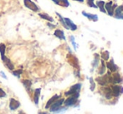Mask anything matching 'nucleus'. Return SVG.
Wrapping results in <instances>:
<instances>
[{
	"mask_svg": "<svg viewBox=\"0 0 123 114\" xmlns=\"http://www.w3.org/2000/svg\"><path fill=\"white\" fill-rule=\"evenodd\" d=\"M79 97H80V93H75V94L70 95V96L68 97L67 99H65V101H64V105H65L66 108L74 106V105L77 103Z\"/></svg>",
	"mask_w": 123,
	"mask_h": 114,
	"instance_id": "obj_1",
	"label": "nucleus"
},
{
	"mask_svg": "<svg viewBox=\"0 0 123 114\" xmlns=\"http://www.w3.org/2000/svg\"><path fill=\"white\" fill-rule=\"evenodd\" d=\"M81 87H82V84H81L80 82H78V83L71 86L70 88V90L65 92V95L67 97H69V96H70V95L75 94V93H80V89H81Z\"/></svg>",
	"mask_w": 123,
	"mask_h": 114,
	"instance_id": "obj_2",
	"label": "nucleus"
},
{
	"mask_svg": "<svg viewBox=\"0 0 123 114\" xmlns=\"http://www.w3.org/2000/svg\"><path fill=\"white\" fill-rule=\"evenodd\" d=\"M64 101H65V98H59L54 103H52L49 107V111L55 113L56 111H58L60 108L62 107V105L64 104Z\"/></svg>",
	"mask_w": 123,
	"mask_h": 114,
	"instance_id": "obj_3",
	"label": "nucleus"
},
{
	"mask_svg": "<svg viewBox=\"0 0 123 114\" xmlns=\"http://www.w3.org/2000/svg\"><path fill=\"white\" fill-rule=\"evenodd\" d=\"M111 89L112 96L115 98H118L121 94L123 93V87L119 84H112L111 86Z\"/></svg>",
	"mask_w": 123,
	"mask_h": 114,
	"instance_id": "obj_4",
	"label": "nucleus"
},
{
	"mask_svg": "<svg viewBox=\"0 0 123 114\" xmlns=\"http://www.w3.org/2000/svg\"><path fill=\"white\" fill-rule=\"evenodd\" d=\"M117 7V4H113L111 1L110 2H107V3H105V9L106 11V13L111 17H113V14H114V10L115 8Z\"/></svg>",
	"mask_w": 123,
	"mask_h": 114,
	"instance_id": "obj_5",
	"label": "nucleus"
},
{
	"mask_svg": "<svg viewBox=\"0 0 123 114\" xmlns=\"http://www.w3.org/2000/svg\"><path fill=\"white\" fill-rule=\"evenodd\" d=\"M24 3L26 8H28L29 9H30L33 12H39V8L34 2L31 1V0H24Z\"/></svg>",
	"mask_w": 123,
	"mask_h": 114,
	"instance_id": "obj_6",
	"label": "nucleus"
},
{
	"mask_svg": "<svg viewBox=\"0 0 123 114\" xmlns=\"http://www.w3.org/2000/svg\"><path fill=\"white\" fill-rule=\"evenodd\" d=\"M100 92L103 94V96L105 97V99L107 100H111L112 98V92H111V87H107V86H104L101 89H100Z\"/></svg>",
	"mask_w": 123,
	"mask_h": 114,
	"instance_id": "obj_7",
	"label": "nucleus"
},
{
	"mask_svg": "<svg viewBox=\"0 0 123 114\" xmlns=\"http://www.w3.org/2000/svg\"><path fill=\"white\" fill-rule=\"evenodd\" d=\"M123 82V77L121 76L119 72H114L113 75H111V84H121Z\"/></svg>",
	"mask_w": 123,
	"mask_h": 114,
	"instance_id": "obj_8",
	"label": "nucleus"
},
{
	"mask_svg": "<svg viewBox=\"0 0 123 114\" xmlns=\"http://www.w3.org/2000/svg\"><path fill=\"white\" fill-rule=\"evenodd\" d=\"M113 17L117 19H123V5L117 6L115 8Z\"/></svg>",
	"mask_w": 123,
	"mask_h": 114,
	"instance_id": "obj_9",
	"label": "nucleus"
},
{
	"mask_svg": "<svg viewBox=\"0 0 123 114\" xmlns=\"http://www.w3.org/2000/svg\"><path fill=\"white\" fill-rule=\"evenodd\" d=\"M67 58H68V61L70 63V64L71 65L72 67H74V68L79 69V61H78L77 58L75 56H73L72 54H70L67 56Z\"/></svg>",
	"mask_w": 123,
	"mask_h": 114,
	"instance_id": "obj_10",
	"label": "nucleus"
},
{
	"mask_svg": "<svg viewBox=\"0 0 123 114\" xmlns=\"http://www.w3.org/2000/svg\"><path fill=\"white\" fill-rule=\"evenodd\" d=\"M105 65H106V68H108V70L110 71L111 73L112 72H116L118 71V67H117V65L115 63L113 58H111L110 61L107 62Z\"/></svg>",
	"mask_w": 123,
	"mask_h": 114,
	"instance_id": "obj_11",
	"label": "nucleus"
},
{
	"mask_svg": "<svg viewBox=\"0 0 123 114\" xmlns=\"http://www.w3.org/2000/svg\"><path fill=\"white\" fill-rule=\"evenodd\" d=\"M20 107V103L18 100L14 99V98H11L10 99V103H9V108L11 110H16L18 109Z\"/></svg>",
	"mask_w": 123,
	"mask_h": 114,
	"instance_id": "obj_12",
	"label": "nucleus"
},
{
	"mask_svg": "<svg viewBox=\"0 0 123 114\" xmlns=\"http://www.w3.org/2000/svg\"><path fill=\"white\" fill-rule=\"evenodd\" d=\"M64 19H65V23H66V25L68 26V27H69V29H70L71 31H75V30H77V25H75L73 22L71 21V20L70 19V18H64Z\"/></svg>",
	"mask_w": 123,
	"mask_h": 114,
	"instance_id": "obj_13",
	"label": "nucleus"
},
{
	"mask_svg": "<svg viewBox=\"0 0 123 114\" xmlns=\"http://www.w3.org/2000/svg\"><path fill=\"white\" fill-rule=\"evenodd\" d=\"M97 68H98L97 72L100 76L104 75L105 73V72H106V65H105V61L103 59H101V61H100V67H98Z\"/></svg>",
	"mask_w": 123,
	"mask_h": 114,
	"instance_id": "obj_14",
	"label": "nucleus"
},
{
	"mask_svg": "<svg viewBox=\"0 0 123 114\" xmlns=\"http://www.w3.org/2000/svg\"><path fill=\"white\" fill-rule=\"evenodd\" d=\"M81 13H82L83 16H85L86 18H87L89 20H91V21H93V22H97L98 21V16L96 14L88 13H86L85 11H83Z\"/></svg>",
	"mask_w": 123,
	"mask_h": 114,
	"instance_id": "obj_15",
	"label": "nucleus"
},
{
	"mask_svg": "<svg viewBox=\"0 0 123 114\" xmlns=\"http://www.w3.org/2000/svg\"><path fill=\"white\" fill-rule=\"evenodd\" d=\"M2 60H3V62L4 63V65L6 66V68H8L9 70H12V71L13 70V68H14V65H13V63L10 61L9 58H8L7 57H5V58Z\"/></svg>",
	"mask_w": 123,
	"mask_h": 114,
	"instance_id": "obj_16",
	"label": "nucleus"
},
{
	"mask_svg": "<svg viewBox=\"0 0 123 114\" xmlns=\"http://www.w3.org/2000/svg\"><path fill=\"white\" fill-rule=\"evenodd\" d=\"M100 56L98 54V53H95L94 54V59L92 61V67L94 68H97L99 67V63H100Z\"/></svg>",
	"mask_w": 123,
	"mask_h": 114,
	"instance_id": "obj_17",
	"label": "nucleus"
},
{
	"mask_svg": "<svg viewBox=\"0 0 123 114\" xmlns=\"http://www.w3.org/2000/svg\"><path fill=\"white\" fill-rule=\"evenodd\" d=\"M54 35L55 36L56 38H58L59 39H61V40H65V33L62 30L60 29H56L54 33Z\"/></svg>",
	"mask_w": 123,
	"mask_h": 114,
	"instance_id": "obj_18",
	"label": "nucleus"
},
{
	"mask_svg": "<svg viewBox=\"0 0 123 114\" xmlns=\"http://www.w3.org/2000/svg\"><path fill=\"white\" fill-rule=\"evenodd\" d=\"M60 95H57V94H55V96H53L49 100V101L47 102V103H46V105H45V109H48V108H49V107H50V105L52 104V103H54L55 101H56L57 99H59V98H60Z\"/></svg>",
	"mask_w": 123,
	"mask_h": 114,
	"instance_id": "obj_19",
	"label": "nucleus"
},
{
	"mask_svg": "<svg viewBox=\"0 0 123 114\" xmlns=\"http://www.w3.org/2000/svg\"><path fill=\"white\" fill-rule=\"evenodd\" d=\"M105 1H102V0H99V1L96 2V6H97V8L100 9V11L101 12V13H106V11H105Z\"/></svg>",
	"mask_w": 123,
	"mask_h": 114,
	"instance_id": "obj_20",
	"label": "nucleus"
},
{
	"mask_svg": "<svg viewBox=\"0 0 123 114\" xmlns=\"http://www.w3.org/2000/svg\"><path fill=\"white\" fill-rule=\"evenodd\" d=\"M40 88H37L34 90V102L36 105L39 104V95H40Z\"/></svg>",
	"mask_w": 123,
	"mask_h": 114,
	"instance_id": "obj_21",
	"label": "nucleus"
},
{
	"mask_svg": "<svg viewBox=\"0 0 123 114\" xmlns=\"http://www.w3.org/2000/svg\"><path fill=\"white\" fill-rule=\"evenodd\" d=\"M39 16L41 18L44 20H47V21L50 22V23H53L54 22V18L52 17H50L49 15L46 14V13H39Z\"/></svg>",
	"mask_w": 123,
	"mask_h": 114,
	"instance_id": "obj_22",
	"label": "nucleus"
},
{
	"mask_svg": "<svg viewBox=\"0 0 123 114\" xmlns=\"http://www.w3.org/2000/svg\"><path fill=\"white\" fill-rule=\"evenodd\" d=\"M23 84L25 86V87L26 88L27 91H30L31 89V86H32V82H31L30 80H28V79H25V80H23Z\"/></svg>",
	"mask_w": 123,
	"mask_h": 114,
	"instance_id": "obj_23",
	"label": "nucleus"
},
{
	"mask_svg": "<svg viewBox=\"0 0 123 114\" xmlns=\"http://www.w3.org/2000/svg\"><path fill=\"white\" fill-rule=\"evenodd\" d=\"M100 58L101 59H103L104 61H108L110 59V53H109L108 51H104L101 53L100 54Z\"/></svg>",
	"mask_w": 123,
	"mask_h": 114,
	"instance_id": "obj_24",
	"label": "nucleus"
},
{
	"mask_svg": "<svg viewBox=\"0 0 123 114\" xmlns=\"http://www.w3.org/2000/svg\"><path fill=\"white\" fill-rule=\"evenodd\" d=\"M5 51H6V46L3 43H0V54H1L2 59L5 58Z\"/></svg>",
	"mask_w": 123,
	"mask_h": 114,
	"instance_id": "obj_25",
	"label": "nucleus"
},
{
	"mask_svg": "<svg viewBox=\"0 0 123 114\" xmlns=\"http://www.w3.org/2000/svg\"><path fill=\"white\" fill-rule=\"evenodd\" d=\"M56 15L59 17V19H60V22L62 24V26H63L64 27H65V29H69V27H68V26L66 25V23H65V19H64V18L61 16V15L60 14V13H56Z\"/></svg>",
	"mask_w": 123,
	"mask_h": 114,
	"instance_id": "obj_26",
	"label": "nucleus"
},
{
	"mask_svg": "<svg viewBox=\"0 0 123 114\" xmlns=\"http://www.w3.org/2000/svg\"><path fill=\"white\" fill-rule=\"evenodd\" d=\"M86 3L89 7L91 8H97V6L95 3V0H86Z\"/></svg>",
	"mask_w": 123,
	"mask_h": 114,
	"instance_id": "obj_27",
	"label": "nucleus"
},
{
	"mask_svg": "<svg viewBox=\"0 0 123 114\" xmlns=\"http://www.w3.org/2000/svg\"><path fill=\"white\" fill-rule=\"evenodd\" d=\"M90 83H91V87H90L91 91H94L95 88H96V82H95L94 79H93L92 77L90 78Z\"/></svg>",
	"mask_w": 123,
	"mask_h": 114,
	"instance_id": "obj_28",
	"label": "nucleus"
},
{
	"mask_svg": "<svg viewBox=\"0 0 123 114\" xmlns=\"http://www.w3.org/2000/svg\"><path fill=\"white\" fill-rule=\"evenodd\" d=\"M70 42H71V43H72V45H73V47H74V50H76V49H77V48H78V46H77V43H75V41H74V37L71 35V36H70Z\"/></svg>",
	"mask_w": 123,
	"mask_h": 114,
	"instance_id": "obj_29",
	"label": "nucleus"
},
{
	"mask_svg": "<svg viewBox=\"0 0 123 114\" xmlns=\"http://www.w3.org/2000/svg\"><path fill=\"white\" fill-rule=\"evenodd\" d=\"M22 72H23V71H22L21 69H18V70H16V71H13V72H12V73H13L14 76H16L18 78H19L20 74H21Z\"/></svg>",
	"mask_w": 123,
	"mask_h": 114,
	"instance_id": "obj_30",
	"label": "nucleus"
},
{
	"mask_svg": "<svg viewBox=\"0 0 123 114\" xmlns=\"http://www.w3.org/2000/svg\"><path fill=\"white\" fill-rule=\"evenodd\" d=\"M60 3V5L64 7H69L70 6V3H69L68 0H59Z\"/></svg>",
	"mask_w": 123,
	"mask_h": 114,
	"instance_id": "obj_31",
	"label": "nucleus"
},
{
	"mask_svg": "<svg viewBox=\"0 0 123 114\" xmlns=\"http://www.w3.org/2000/svg\"><path fill=\"white\" fill-rule=\"evenodd\" d=\"M5 97H6V92H5L2 88H0V98H5Z\"/></svg>",
	"mask_w": 123,
	"mask_h": 114,
	"instance_id": "obj_32",
	"label": "nucleus"
},
{
	"mask_svg": "<svg viewBox=\"0 0 123 114\" xmlns=\"http://www.w3.org/2000/svg\"><path fill=\"white\" fill-rule=\"evenodd\" d=\"M74 75H75L76 77H80V70H75L74 71Z\"/></svg>",
	"mask_w": 123,
	"mask_h": 114,
	"instance_id": "obj_33",
	"label": "nucleus"
},
{
	"mask_svg": "<svg viewBox=\"0 0 123 114\" xmlns=\"http://www.w3.org/2000/svg\"><path fill=\"white\" fill-rule=\"evenodd\" d=\"M52 1H53L54 3H55V4H57V5H60V1H59V0H52Z\"/></svg>",
	"mask_w": 123,
	"mask_h": 114,
	"instance_id": "obj_34",
	"label": "nucleus"
},
{
	"mask_svg": "<svg viewBox=\"0 0 123 114\" xmlns=\"http://www.w3.org/2000/svg\"><path fill=\"white\" fill-rule=\"evenodd\" d=\"M0 75H2V76H3V78L7 79V77H6V76H5V74L3 73V72H0Z\"/></svg>",
	"mask_w": 123,
	"mask_h": 114,
	"instance_id": "obj_35",
	"label": "nucleus"
},
{
	"mask_svg": "<svg viewBox=\"0 0 123 114\" xmlns=\"http://www.w3.org/2000/svg\"><path fill=\"white\" fill-rule=\"evenodd\" d=\"M38 114H50L49 113H47V112H39Z\"/></svg>",
	"mask_w": 123,
	"mask_h": 114,
	"instance_id": "obj_36",
	"label": "nucleus"
},
{
	"mask_svg": "<svg viewBox=\"0 0 123 114\" xmlns=\"http://www.w3.org/2000/svg\"><path fill=\"white\" fill-rule=\"evenodd\" d=\"M48 25H49V27H51V28H54V27H55V26H56V25H53V24H50V23H48Z\"/></svg>",
	"mask_w": 123,
	"mask_h": 114,
	"instance_id": "obj_37",
	"label": "nucleus"
},
{
	"mask_svg": "<svg viewBox=\"0 0 123 114\" xmlns=\"http://www.w3.org/2000/svg\"><path fill=\"white\" fill-rule=\"evenodd\" d=\"M74 1H77V2H80V3H83L84 0H74Z\"/></svg>",
	"mask_w": 123,
	"mask_h": 114,
	"instance_id": "obj_38",
	"label": "nucleus"
},
{
	"mask_svg": "<svg viewBox=\"0 0 123 114\" xmlns=\"http://www.w3.org/2000/svg\"><path fill=\"white\" fill-rule=\"evenodd\" d=\"M19 114H26V113H24V112H20Z\"/></svg>",
	"mask_w": 123,
	"mask_h": 114,
	"instance_id": "obj_39",
	"label": "nucleus"
}]
</instances>
